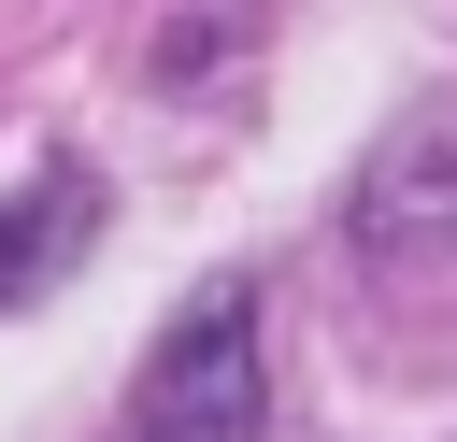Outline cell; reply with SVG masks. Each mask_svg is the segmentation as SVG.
Wrapping results in <instances>:
<instances>
[{
	"label": "cell",
	"instance_id": "6da1fadb",
	"mask_svg": "<svg viewBox=\"0 0 457 442\" xmlns=\"http://www.w3.org/2000/svg\"><path fill=\"white\" fill-rule=\"evenodd\" d=\"M257 413H271L257 299H243V285H214V299H186V314L157 328L143 399H129V442H257Z\"/></svg>",
	"mask_w": 457,
	"mask_h": 442
},
{
	"label": "cell",
	"instance_id": "3957f363",
	"mask_svg": "<svg viewBox=\"0 0 457 442\" xmlns=\"http://www.w3.org/2000/svg\"><path fill=\"white\" fill-rule=\"evenodd\" d=\"M86 242H100V171H86V157H43V171L0 200V314H29Z\"/></svg>",
	"mask_w": 457,
	"mask_h": 442
},
{
	"label": "cell",
	"instance_id": "7a4b0ae2",
	"mask_svg": "<svg viewBox=\"0 0 457 442\" xmlns=\"http://www.w3.org/2000/svg\"><path fill=\"white\" fill-rule=\"evenodd\" d=\"M357 242H371V257H443V271H457V114H414V128L371 157Z\"/></svg>",
	"mask_w": 457,
	"mask_h": 442
}]
</instances>
